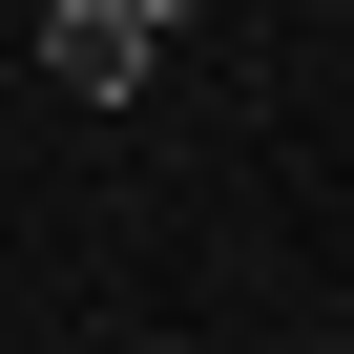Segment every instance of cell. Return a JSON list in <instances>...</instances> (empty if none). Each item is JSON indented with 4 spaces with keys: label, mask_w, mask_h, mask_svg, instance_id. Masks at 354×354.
Returning a JSON list of instances; mask_svg holds the SVG:
<instances>
[{
    "label": "cell",
    "mask_w": 354,
    "mask_h": 354,
    "mask_svg": "<svg viewBox=\"0 0 354 354\" xmlns=\"http://www.w3.org/2000/svg\"><path fill=\"white\" fill-rule=\"evenodd\" d=\"M167 42H188L167 0H42V84H63V104H146Z\"/></svg>",
    "instance_id": "1"
},
{
    "label": "cell",
    "mask_w": 354,
    "mask_h": 354,
    "mask_svg": "<svg viewBox=\"0 0 354 354\" xmlns=\"http://www.w3.org/2000/svg\"><path fill=\"white\" fill-rule=\"evenodd\" d=\"M167 21H188V0H167Z\"/></svg>",
    "instance_id": "2"
}]
</instances>
